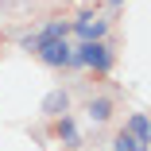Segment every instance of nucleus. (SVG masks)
I'll return each mask as SVG.
<instances>
[{"label": "nucleus", "mask_w": 151, "mask_h": 151, "mask_svg": "<svg viewBox=\"0 0 151 151\" xmlns=\"http://www.w3.org/2000/svg\"><path fill=\"white\" fill-rule=\"evenodd\" d=\"M124 132L136 136V139H143V143H151V136H147V116H143V112H132V116H128Z\"/></svg>", "instance_id": "7"}, {"label": "nucleus", "mask_w": 151, "mask_h": 151, "mask_svg": "<svg viewBox=\"0 0 151 151\" xmlns=\"http://www.w3.org/2000/svg\"><path fill=\"white\" fill-rule=\"evenodd\" d=\"M70 50H74V47H70L66 39H43V43L35 47V54L43 58L47 66H66V62H70Z\"/></svg>", "instance_id": "3"}, {"label": "nucleus", "mask_w": 151, "mask_h": 151, "mask_svg": "<svg viewBox=\"0 0 151 151\" xmlns=\"http://www.w3.org/2000/svg\"><path fill=\"white\" fill-rule=\"evenodd\" d=\"M66 35H70V23H66V19H50V23H43V31H39L35 39L43 43V39H66Z\"/></svg>", "instance_id": "8"}, {"label": "nucleus", "mask_w": 151, "mask_h": 151, "mask_svg": "<svg viewBox=\"0 0 151 151\" xmlns=\"http://www.w3.org/2000/svg\"><path fill=\"white\" fill-rule=\"evenodd\" d=\"M112 151H147V143L136 139V136H128V132H120V136L112 139Z\"/></svg>", "instance_id": "9"}, {"label": "nucleus", "mask_w": 151, "mask_h": 151, "mask_svg": "<svg viewBox=\"0 0 151 151\" xmlns=\"http://www.w3.org/2000/svg\"><path fill=\"white\" fill-rule=\"evenodd\" d=\"M54 132H58V139H62V147H78V143H81V132H78V124H74L66 112L58 116V128H54Z\"/></svg>", "instance_id": "5"}, {"label": "nucleus", "mask_w": 151, "mask_h": 151, "mask_svg": "<svg viewBox=\"0 0 151 151\" xmlns=\"http://www.w3.org/2000/svg\"><path fill=\"white\" fill-rule=\"evenodd\" d=\"M39 109H43V116H54V120H58V116L70 109V93H66V89H50Z\"/></svg>", "instance_id": "4"}, {"label": "nucleus", "mask_w": 151, "mask_h": 151, "mask_svg": "<svg viewBox=\"0 0 151 151\" xmlns=\"http://www.w3.org/2000/svg\"><path fill=\"white\" fill-rule=\"evenodd\" d=\"M109 4H124V0H109Z\"/></svg>", "instance_id": "10"}, {"label": "nucleus", "mask_w": 151, "mask_h": 151, "mask_svg": "<svg viewBox=\"0 0 151 151\" xmlns=\"http://www.w3.org/2000/svg\"><path fill=\"white\" fill-rule=\"evenodd\" d=\"M85 112H89L93 124H105V120L112 116V101H109V97H93V101L85 105Z\"/></svg>", "instance_id": "6"}, {"label": "nucleus", "mask_w": 151, "mask_h": 151, "mask_svg": "<svg viewBox=\"0 0 151 151\" xmlns=\"http://www.w3.org/2000/svg\"><path fill=\"white\" fill-rule=\"evenodd\" d=\"M70 31H74L81 43H97V39H105V31H109V19H101L97 12H81V16L70 23Z\"/></svg>", "instance_id": "2"}, {"label": "nucleus", "mask_w": 151, "mask_h": 151, "mask_svg": "<svg viewBox=\"0 0 151 151\" xmlns=\"http://www.w3.org/2000/svg\"><path fill=\"white\" fill-rule=\"evenodd\" d=\"M112 62H116V54H112V47L105 43V39H97V43H81L78 50H70V70H81V66H89L93 74H109L112 70Z\"/></svg>", "instance_id": "1"}]
</instances>
